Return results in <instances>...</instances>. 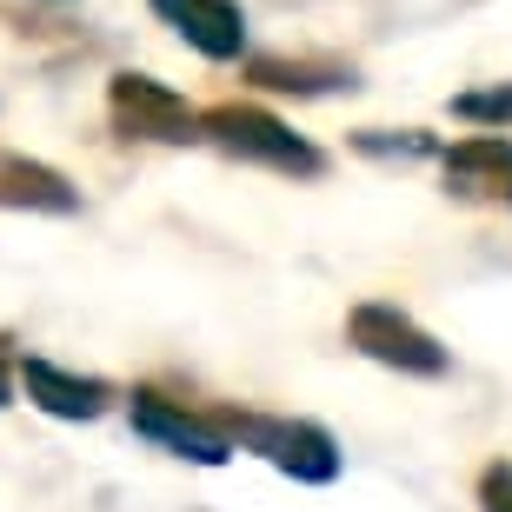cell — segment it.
Instances as JSON below:
<instances>
[{"label":"cell","mask_w":512,"mask_h":512,"mask_svg":"<svg viewBox=\"0 0 512 512\" xmlns=\"http://www.w3.org/2000/svg\"><path fill=\"white\" fill-rule=\"evenodd\" d=\"M207 133L233 160H266V167L280 173H320V153L306 147L300 133H286L280 120L253 114V107H227V114H207Z\"/></svg>","instance_id":"1"},{"label":"cell","mask_w":512,"mask_h":512,"mask_svg":"<svg viewBox=\"0 0 512 512\" xmlns=\"http://www.w3.org/2000/svg\"><path fill=\"white\" fill-rule=\"evenodd\" d=\"M346 333H353V346L373 353L380 366H399V373H446V353L433 346V333H419L399 306H353Z\"/></svg>","instance_id":"2"},{"label":"cell","mask_w":512,"mask_h":512,"mask_svg":"<svg viewBox=\"0 0 512 512\" xmlns=\"http://www.w3.org/2000/svg\"><path fill=\"white\" fill-rule=\"evenodd\" d=\"M240 439H247L253 453H266L280 473L293 479H333L340 473V453H333V439L320 426H300V419H240Z\"/></svg>","instance_id":"3"},{"label":"cell","mask_w":512,"mask_h":512,"mask_svg":"<svg viewBox=\"0 0 512 512\" xmlns=\"http://www.w3.org/2000/svg\"><path fill=\"white\" fill-rule=\"evenodd\" d=\"M153 14L167 20L187 47H200L207 60H233L247 47V20H240L233 0H153Z\"/></svg>","instance_id":"4"},{"label":"cell","mask_w":512,"mask_h":512,"mask_svg":"<svg viewBox=\"0 0 512 512\" xmlns=\"http://www.w3.org/2000/svg\"><path fill=\"white\" fill-rule=\"evenodd\" d=\"M133 433H147L160 439V446H173L180 459H200V466H220V459L233 453L227 433H213L207 419H193V413H173L167 399H153V393H133Z\"/></svg>","instance_id":"5"},{"label":"cell","mask_w":512,"mask_h":512,"mask_svg":"<svg viewBox=\"0 0 512 512\" xmlns=\"http://www.w3.org/2000/svg\"><path fill=\"white\" fill-rule=\"evenodd\" d=\"M114 114L127 120L133 133H147V140H187L193 133V114L167 87H153L147 74H120L114 80Z\"/></svg>","instance_id":"6"},{"label":"cell","mask_w":512,"mask_h":512,"mask_svg":"<svg viewBox=\"0 0 512 512\" xmlns=\"http://www.w3.org/2000/svg\"><path fill=\"white\" fill-rule=\"evenodd\" d=\"M20 386H27V399L40 413H54V419H94L107 406V386L80 380V373H60L54 360H20Z\"/></svg>","instance_id":"7"},{"label":"cell","mask_w":512,"mask_h":512,"mask_svg":"<svg viewBox=\"0 0 512 512\" xmlns=\"http://www.w3.org/2000/svg\"><path fill=\"white\" fill-rule=\"evenodd\" d=\"M446 173H453L466 193H479V180H486V173H493V180H506V173H512V140H466V147H453Z\"/></svg>","instance_id":"8"},{"label":"cell","mask_w":512,"mask_h":512,"mask_svg":"<svg viewBox=\"0 0 512 512\" xmlns=\"http://www.w3.org/2000/svg\"><path fill=\"white\" fill-rule=\"evenodd\" d=\"M479 499H486V512H512V466H493L479 479Z\"/></svg>","instance_id":"9"}]
</instances>
